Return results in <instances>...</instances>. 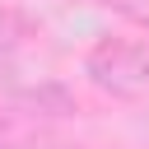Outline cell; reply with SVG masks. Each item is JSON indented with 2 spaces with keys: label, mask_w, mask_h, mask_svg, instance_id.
<instances>
[{
  "label": "cell",
  "mask_w": 149,
  "mask_h": 149,
  "mask_svg": "<svg viewBox=\"0 0 149 149\" xmlns=\"http://www.w3.org/2000/svg\"><path fill=\"white\" fill-rule=\"evenodd\" d=\"M33 33H37V23H33L23 9H9V5H5V9H0V61H9Z\"/></svg>",
  "instance_id": "2"
},
{
  "label": "cell",
  "mask_w": 149,
  "mask_h": 149,
  "mask_svg": "<svg viewBox=\"0 0 149 149\" xmlns=\"http://www.w3.org/2000/svg\"><path fill=\"white\" fill-rule=\"evenodd\" d=\"M84 74L93 88L121 102H149V42L102 37L84 56Z\"/></svg>",
  "instance_id": "1"
},
{
  "label": "cell",
  "mask_w": 149,
  "mask_h": 149,
  "mask_svg": "<svg viewBox=\"0 0 149 149\" xmlns=\"http://www.w3.org/2000/svg\"><path fill=\"white\" fill-rule=\"evenodd\" d=\"M98 5L112 9L116 19H126V23H135V28L149 33V0H98Z\"/></svg>",
  "instance_id": "3"
}]
</instances>
